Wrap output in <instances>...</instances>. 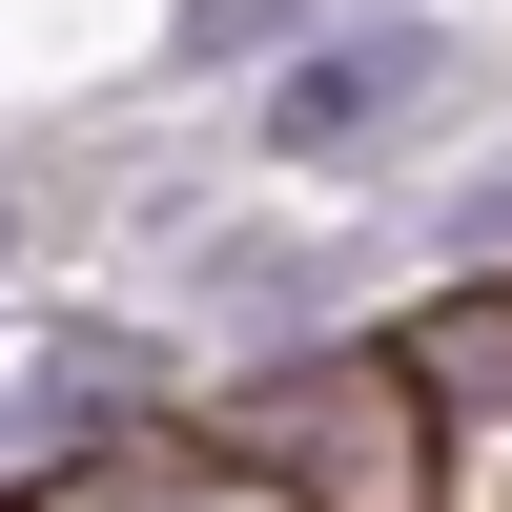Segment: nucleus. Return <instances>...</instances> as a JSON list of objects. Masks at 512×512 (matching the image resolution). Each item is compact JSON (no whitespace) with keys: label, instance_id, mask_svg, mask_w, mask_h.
<instances>
[{"label":"nucleus","instance_id":"f03ea898","mask_svg":"<svg viewBox=\"0 0 512 512\" xmlns=\"http://www.w3.org/2000/svg\"><path fill=\"white\" fill-rule=\"evenodd\" d=\"M287 21H308V0H185V21H164V62H185V82H205V62H267Z\"/></svg>","mask_w":512,"mask_h":512},{"label":"nucleus","instance_id":"39448f33","mask_svg":"<svg viewBox=\"0 0 512 512\" xmlns=\"http://www.w3.org/2000/svg\"><path fill=\"white\" fill-rule=\"evenodd\" d=\"M0 246H21V205H0Z\"/></svg>","mask_w":512,"mask_h":512},{"label":"nucleus","instance_id":"f257e3e1","mask_svg":"<svg viewBox=\"0 0 512 512\" xmlns=\"http://www.w3.org/2000/svg\"><path fill=\"white\" fill-rule=\"evenodd\" d=\"M410 103H451V21H349V41H308V62L267 82V144L287 164H349L369 123H410Z\"/></svg>","mask_w":512,"mask_h":512},{"label":"nucleus","instance_id":"7ed1b4c3","mask_svg":"<svg viewBox=\"0 0 512 512\" xmlns=\"http://www.w3.org/2000/svg\"><path fill=\"white\" fill-rule=\"evenodd\" d=\"M431 369H451V410H512V308H451Z\"/></svg>","mask_w":512,"mask_h":512},{"label":"nucleus","instance_id":"20e7f679","mask_svg":"<svg viewBox=\"0 0 512 512\" xmlns=\"http://www.w3.org/2000/svg\"><path fill=\"white\" fill-rule=\"evenodd\" d=\"M0 431H21V390H0Z\"/></svg>","mask_w":512,"mask_h":512}]
</instances>
